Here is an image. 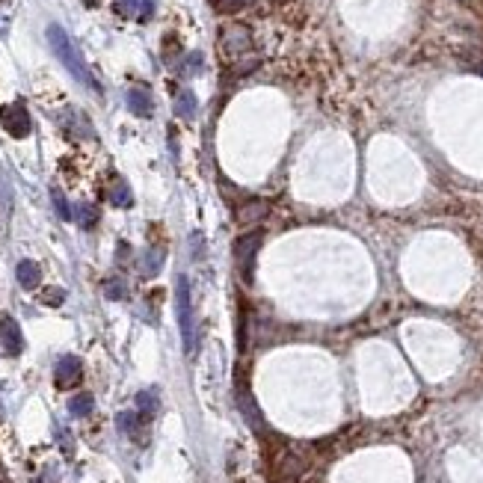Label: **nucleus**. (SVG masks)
<instances>
[{
  "instance_id": "obj_10",
  "label": "nucleus",
  "mask_w": 483,
  "mask_h": 483,
  "mask_svg": "<svg viewBox=\"0 0 483 483\" xmlns=\"http://www.w3.org/2000/svg\"><path fill=\"white\" fill-rule=\"evenodd\" d=\"M63 125L74 134V137H95V131H92V125H89V119L80 116L78 110H71V107L63 113Z\"/></svg>"
},
{
  "instance_id": "obj_26",
  "label": "nucleus",
  "mask_w": 483,
  "mask_h": 483,
  "mask_svg": "<svg viewBox=\"0 0 483 483\" xmlns=\"http://www.w3.org/2000/svg\"><path fill=\"white\" fill-rule=\"evenodd\" d=\"M199 69H202V57L199 54H190L187 57V71L193 74V71H199Z\"/></svg>"
},
{
  "instance_id": "obj_24",
  "label": "nucleus",
  "mask_w": 483,
  "mask_h": 483,
  "mask_svg": "<svg viewBox=\"0 0 483 483\" xmlns=\"http://www.w3.org/2000/svg\"><path fill=\"white\" fill-rule=\"evenodd\" d=\"M214 6L219 12H234V9H240V0H214Z\"/></svg>"
},
{
  "instance_id": "obj_21",
  "label": "nucleus",
  "mask_w": 483,
  "mask_h": 483,
  "mask_svg": "<svg viewBox=\"0 0 483 483\" xmlns=\"http://www.w3.org/2000/svg\"><path fill=\"white\" fill-rule=\"evenodd\" d=\"M160 264H164V252L148 250V255H145V273H148V276H154L157 270H160Z\"/></svg>"
},
{
  "instance_id": "obj_19",
  "label": "nucleus",
  "mask_w": 483,
  "mask_h": 483,
  "mask_svg": "<svg viewBox=\"0 0 483 483\" xmlns=\"http://www.w3.org/2000/svg\"><path fill=\"white\" fill-rule=\"evenodd\" d=\"M51 199H54V208H57V214L63 217V219H71L74 217V210L69 208V202H66V196L59 193V190H51Z\"/></svg>"
},
{
  "instance_id": "obj_20",
  "label": "nucleus",
  "mask_w": 483,
  "mask_h": 483,
  "mask_svg": "<svg viewBox=\"0 0 483 483\" xmlns=\"http://www.w3.org/2000/svg\"><path fill=\"white\" fill-rule=\"evenodd\" d=\"M104 294L110 296V300H125V282H122V279H110L107 282V288H104Z\"/></svg>"
},
{
  "instance_id": "obj_9",
  "label": "nucleus",
  "mask_w": 483,
  "mask_h": 483,
  "mask_svg": "<svg viewBox=\"0 0 483 483\" xmlns=\"http://www.w3.org/2000/svg\"><path fill=\"white\" fill-rule=\"evenodd\" d=\"M15 276H18L21 288L33 291V288H39V282H42V270H39V264H36V261H18Z\"/></svg>"
},
{
  "instance_id": "obj_3",
  "label": "nucleus",
  "mask_w": 483,
  "mask_h": 483,
  "mask_svg": "<svg viewBox=\"0 0 483 483\" xmlns=\"http://www.w3.org/2000/svg\"><path fill=\"white\" fill-rule=\"evenodd\" d=\"M0 125H3V131L9 134V137L24 140L33 131V119L27 113V107H24L21 101H15V104H6L3 110H0Z\"/></svg>"
},
{
  "instance_id": "obj_15",
  "label": "nucleus",
  "mask_w": 483,
  "mask_h": 483,
  "mask_svg": "<svg viewBox=\"0 0 483 483\" xmlns=\"http://www.w3.org/2000/svg\"><path fill=\"white\" fill-rule=\"evenodd\" d=\"M92 406H95L92 394H74V398L69 401V412L78 415V418H86V415L92 412Z\"/></svg>"
},
{
  "instance_id": "obj_7",
  "label": "nucleus",
  "mask_w": 483,
  "mask_h": 483,
  "mask_svg": "<svg viewBox=\"0 0 483 483\" xmlns=\"http://www.w3.org/2000/svg\"><path fill=\"white\" fill-rule=\"evenodd\" d=\"M128 110L134 116L148 119V116H152V110H154L152 92H148L145 86H131V89H128Z\"/></svg>"
},
{
  "instance_id": "obj_6",
  "label": "nucleus",
  "mask_w": 483,
  "mask_h": 483,
  "mask_svg": "<svg viewBox=\"0 0 483 483\" xmlns=\"http://www.w3.org/2000/svg\"><path fill=\"white\" fill-rule=\"evenodd\" d=\"M0 347H3L6 356H18V353L24 350L21 326H18L12 317H3V320H0Z\"/></svg>"
},
{
  "instance_id": "obj_1",
  "label": "nucleus",
  "mask_w": 483,
  "mask_h": 483,
  "mask_svg": "<svg viewBox=\"0 0 483 483\" xmlns=\"http://www.w3.org/2000/svg\"><path fill=\"white\" fill-rule=\"evenodd\" d=\"M48 45H51L54 57L69 69V74H71L74 80L83 83L86 89H92V92H101V86H98V80L92 78L89 66L83 63V57H80V51H78V45L71 42V36H69L63 27H59V24H51V27H48Z\"/></svg>"
},
{
  "instance_id": "obj_8",
  "label": "nucleus",
  "mask_w": 483,
  "mask_h": 483,
  "mask_svg": "<svg viewBox=\"0 0 483 483\" xmlns=\"http://www.w3.org/2000/svg\"><path fill=\"white\" fill-rule=\"evenodd\" d=\"M270 214V205L267 202H261V199H255V202H246V205H240V210H238V219L243 222V226H258L264 217Z\"/></svg>"
},
{
  "instance_id": "obj_25",
  "label": "nucleus",
  "mask_w": 483,
  "mask_h": 483,
  "mask_svg": "<svg viewBox=\"0 0 483 483\" xmlns=\"http://www.w3.org/2000/svg\"><path fill=\"white\" fill-rule=\"evenodd\" d=\"M152 12H154V0H143V6H140V18L148 21V18H152Z\"/></svg>"
},
{
  "instance_id": "obj_18",
  "label": "nucleus",
  "mask_w": 483,
  "mask_h": 483,
  "mask_svg": "<svg viewBox=\"0 0 483 483\" xmlns=\"http://www.w3.org/2000/svg\"><path fill=\"white\" fill-rule=\"evenodd\" d=\"M140 6H143V0H113V9L119 12L122 18H134V15H140Z\"/></svg>"
},
{
  "instance_id": "obj_2",
  "label": "nucleus",
  "mask_w": 483,
  "mask_h": 483,
  "mask_svg": "<svg viewBox=\"0 0 483 483\" xmlns=\"http://www.w3.org/2000/svg\"><path fill=\"white\" fill-rule=\"evenodd\" d=\"M175 296H178V329L184 341V353H196V317H193V300H190V282L187 276H178L175 282Z\"/></svg>"
},
{
  "instance_id": "obj_5",
  "label": "nucleus",
  "mask_w": 483,
  "mask_h": 483,
  "mask_svg": "<svg viewBox=\"0 0 483 483\" xmlns=\"http://www.w3.org/2000/svg\"><path fill=\"white\" fill-rule=\"evenodd\" d=\"M80 377H83V365H80L78 356H63V359L57 362V368H54V380H57L59 389L78 386Z\"/></svg>"
},
{
  "instance_id": "obj_14",
  "label": "nucleus",
  "mask_w": 483,
  "mask_h": 483,
  "mask_svg": "<svg viewBox=\"0 0 483 483\" xmlns=\"http://www.w3.org/2000/svg\"><path fill=\"white\" fill-rule=\"evenodd\" d=\"M238 401H240V410H243V415H246V421L255 427V430H261L264 427V421H261V412H258V406H255V401L250 398L246 391H240L238 394Z\"/></svg>"
},
{
  "instance_id": "obj_17",
  "label": "nucleus",
  "mask_w": 483,
  "mask_h": 483,
  "mask_svg": "<svg viewBox=\"0 0 483 483\" xmlns=\"http://www.w3.org/2000/svg\"><path fill=\"white\" fill-rule=\"evenodd\" d=\"M140 424H143V415H140V412H137V415H134V412H122V415H119V427L125 430L128 436H137V433H140Z\"/></svg>"
},
{
  "instance_id": "obj_11",
  "label": "nucleus",
  "mask_w": 483,
  "mask_h": 483,
  "mask_svg": "<svg viewBox=\"0 0 483 483\" xmlns=\"http://www.w3.org/2000/svg\"><path fill=\"white\" fill-rule=\"evenodd\" d=\"M160 410V398H157V391L154 389H143L137 394V412L143 415V421H152Z\"/></svg>"
},
{
  "instance_id": "obj_4",
  "label": "nucleus",
  "mask_w": 483,
  "mask_h": 483,
  "mask_svg": "<svg viewBox=\"0 0 483 483\" xmlns=\"http://www.w3.org/2000/svg\"><path fill=\"white\" fill-rule=\"evenodd\" d=\"M261 250V231H250L243 234V238L234 243V261H238V270L243 282L252 279V267H255V255Z\"/></svg>"
},
{
  "instance_id": "obj_13",
  "label": "nucleus",
  "mask_w": 483,
  "mask_h": 483,
  "mask_svg": "<svg viewBox=\"0 0 483 483\" xmlns=\"http://www.w3.org/2000/svg\"><path fill=\"white\" fill-rule=\"evenodd\" d=\"M74 219H78L80 229H95L98 219H101V214H98V208L89 205V202H80L78 208H74Z\"/></svg>"
},
{
  "instance_id": "obj_22",
  "label": "nucleus",
  "mask_w": 483,
  "mask_h": 483,
  "mask_svg": "<svg viewBox=\"0 0 483 483\" xmlns=\"http://www.w3.org/2000/svg\"><path fill=\"white\" fill-rule=\"evenodd\" d=\"M63 300H66V291H63V288H48V291L42 294V303H45V305H59Z\"/></svg>"
},
{
  "instance_id": "obj_27",
  "label": "nucleus",
  "mask_w": 483,
  "mask_h": 483,
  "mask_svg": "<svg viewBox=\"0 0 483 483\" xmlns=\"http://www.w3.org/2000/svg\"><path fill=\"white\" fill-rule=\"evenodd\" d=\"M83 3H86V6H98V0H83Z\"/></svg>"
},
{
  "instance_id": "obj_23",
  "label": "nucleus",
  "mask_w": 483,
  "mask_h": 483,
  "mask_svg": "<svg viewBox=\"0 0 483 483\" xmlns=\"http://www.w3.org/2000/svg\"><path fill=\"white\" fill-rule=\"evenodd\" d=\"M9 205H12V190H9V181L3 178V172H0V208L9 210Z\"/></svg>"
},
{
  "instance_id": "obj_12",
  "label": "nucleus",
  "mask_w": 483,
  "mask_h": 483,
  "mask_svg": "<svg viewBox=\"0 0 483 483\" xmlns=\"http://www.w3.org/2000/svg\"><path fill=\"white\" fill-rule=\"evenodd\" d=\"M110 205H116V208H131L134 205V193L122 178H116L113 184H110Z\"/></svg>"
},
{
  "instance_id": "obj_16",
  "label": "nucleus",
  "mask_w": 483,
  "mask_h": 483,
  "mask_svg": "<svg viewBox=\"0 0 483 483\" xmlns=\"http://www.w3.org/2000/svg\"><path fill=\"white\" fill-rule=\"evenodd\" d=\"M175 113H178L181 119H193V116H196V95H193L190 89H181L178 101H175Z\"/></svg>"
}]
</instances>
